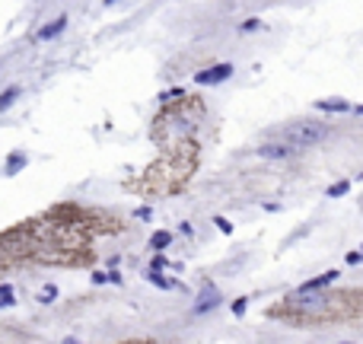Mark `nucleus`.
Wrapping results in <instances>:
<instances>
[{"label": "nucleus", "mask_w": 363, "mask_h": 344, "mask_svg": "<svg viewBox=\"0 0 363 344\" xmlns=\"http://www.w3.org/2000/svg\"><path fill=\"white\" fill-rule=\"evenodd\" d=\"M344 262H348V264H360L363 262V252H348V255H344Z\"/></svg>", "instance_id": "aec40b11"}, {"label": "nucleus", "mask_w": 363, "mask_h": 344, "mask_svg": "<svg viewBox=\"0 0 363 344\" xmlns=\"http://www.w3.org/2000/svg\"><path fill=\"white\" fill-rule=\"evenodd\" d=\"M146 280L153 284V287H160V290H176V287H182L185 290V284H178V280H172V278H166L160 268H150L146 271Z\"/></svg>", "instance_id": "6e6552de"}, {"label": "nucleus", "mask_w": 363, "mask_h": 344, "mask_svg": "<svg viewBox=\"0 0 363 344\" xmlns=\"http://www.w3.org/2000/svg\"><path fill=\"white\" fill-rule=\"evenodd\" d=\"M293 153H300L293 144H287V140H278V144H262L258 147V156L262 160H287V156H293Z\"/></svg>", "instance_id": "20e7f679"}, {"label": "nucleus", "mask_w": 363, "mask_h": 344, "mask_svg": "<svg viewBox=\"0 0 363 344\" xmlns=\"http://www.w3.org/2000/svg\"><path fill=\"white\" fill-rule=\"evenodd\" d=\"M338 278H341L338 271H334V268H328V271H322V274H318V278L306 280V284H300V290H296V294H318V290H325L328 284H334Z\"/></svg>", "instance_id": "39448f33"}, {"label": "nucleus", "mask_w": 363, "mask_h": 344, "mask_svg": "<svg viewBox=\"0 0 363 344\" xmlns=\"http://www.w3.org/2000/svg\"><path fill=\"white\" fill-rule=\"evenodd\" d=\"M246 309H248V296H239L232 303V316H246Z\"/></svg>", "instance_id": "f3484780"}, {"label": "nucleus", "mask_w": 363, "mask_h": 344, "mask_svg": "<svg viewBox=\"0 0 363 344\" xmlns=\"http://www.w3.org/2000/svg\"><path fill=\"white\" fill-rule=\"evenodd\" d=\"M92 280H96V284H121V280H124V278H121V274L118 271H106V274H92Z\"/></svg>", "instance_id": "4468645a"}, {"label": "nucleus", "mask_w": 363, "mask_h": 344, "mask_svg": "<svg viewBox=\"0 0 363 344\" xmlns=\"http://www.w3.org/2000/svg\"><path fill=\"white\" fill-rule=\"evenodd\" d=\"M0 306H13V287L10 284H0Z\"/></svg>", "instance_id": "dca6fc26"}, {"label": "nucleus", "mask_w": 363, "mask_h": 344, "mask_svg": "<svg viewBox=\"0 0 363 344\" xmlns=\"http://www.w3.org/2000/svg\"><path fill=\"white\" fill-rule=\"evenodd\" d=\"M258 16H252V20H246V22H239V32H252V29H258Z\"/></svg>", "instance_id": "a211bd4d"}, {"label": "nucleus", "mask_w": 363, "mask_h": 344, "mask_svg": "<svg viewBox=\"0 0 363 344\" xmlns=\"http://www.w3.org/2000/svg\"><path fill=\"white\" fill-rule=\"evenodd\" d=\"M290 309L296 316H306V319H325V316H332V296H325V294H296L290 300Z\"/></svg>", "instance_id": "f03ea898"}, {"label": "nucleus", "mask_w": 363, "mask_h": 344, "mask_svg": "<svg viewBox=\"0 0 363 344\" xmlns=\"http://www.w3.org/2000/svg\"><path fill=\"white\" fill-rule=\"evenodd\" d=\"M316 108L318 112H350V102L348 99H322V102H316Z\"/></svg>", "instance_id": "1a4fd4ad"}, {"label": "nucleus", "mask_w": 363, "mask_h": 344, "mask_svg": "<svg viewBox=\"0 0 363 344\" xmlns=\"http://www.w3.org/2000/svg\"><path fill=\"white\" fill-rule=\"evenodd\" d=\"M357 115H363V106H357Z\"/></svg>", "instance_id": "b1692460"}, {"label": "nucleus", "mask_w": 363, "mask_h": 344, "mask_svg": "<svg viewBox=\"0 0 363 344\" xmlns=\"http://www.w3.org/2000/svg\"><path fill=\"white\" fill-rule=\"evenodd\" d=\"M214 223H217V230H220V233H232V223H230L226 217H214Z\"/></svg>", "instance_id": "6ab92c4d"}, {"label": "nucleus", "mask_w": 363, "mask_h": 344, "mask_svg": "<svg viewBox=\"0 0 363 344\" xmlns=\"http://www.w3.org/2000/svg\"><path fill=\"white\" fill-rule=\"evenodd\" d=\"M341 344H350V341H341Z\"/></svg>", "instance_id": "a878e982"}, {"label": "nucleus", "mask_w": 363, "mask_h": 344, "mask_svg": "<svg viewBox=\"0 0 363 344\" xmlns=\"http://www.w3.org/2000/svg\"><path fill=\"white\" fill-rule=\"evenodd\" d=\"M360 182H363V172H360Z\"/></svg>", "instance_id": "393cba45"}, {"label": "nucleus", "mask_w": 363, "mask_h": 344, "mask_svg": "<svg viewBox=\"0 0 363 344\" xmlns=\"http://www.w3.org/2000/svg\"><path fill=\"white\" fill-rule=\"evenodd\" d=\"M26 160H29L26 153H13V156L6 160V176H16V172H20V169L26 166Z\"/></svg>", "instance_id": "f8f14e48"}, {"label": "nucleus", "mask_w": 363, "mask_h": 344, "mask_svg": "<svg viewBox=\"0 0 363 344\" xmlns=\"http://www.w3.org/2000/svg\"><path fill=\"white\" fill-rule=\"evenodd\" d=\"M348 192H350V182L344 178V182H334L332 188H328V198H344Z\"/></svg>", "instance_id": "ddd939ff"}, {"label": "nucleus", "mask_w": 363, "mask_h": 344, "mask_svg": "<svg viewBox=\"0 0 363 344\" xmlns=\"http://www.w3.org/2000/svg\"><path fill=\"white\" fill-rule=\"evenodd\" d=\"M172 246V233L169 230H156V233L150 236V248L153 252H162V248H169Z\"/></svg>", "instance_id": "9d476101"}, {"label": "nucleus", "mask_w": 363, "mask_h": 344, "mask_svg": "<svg viewBox=\"0 0 363 344\" xmlns=\"http://www.w3.org/2000/svg\"><path fill=\"white\" fill-rule=\"evenodd\" d=\"M360 252H363V246H360Z\"/></svg>", "instance_id": "bb28decb"}, {"label": "nucleus", "mask_w": 363, "mask_h": 344, "mask_svg": "<svg viewBox=\"0 0 363 344\" xmlns=\"http://www.w3.org/2000/svg\"><path fill=\"white\" fill-rule=\"evenodd\" d=\"M54 300H58V287H54V284H48V287L38 294V303H54Z\"/></svg>", "instance_id": "2eb2a0df"}, {"label": "nucleus", "mask_w": 363, "mask_h": 344, "mask_svg": "<svg viewBox=\"0 0 363 344\" xmlns=\"http://www.w3.org/2000/svg\"><path fill=\"white\" fill-rule=\"evenodd\" d=\"M64 29H67V16H58V20L45 22V26H42V29L36 32V42H51V38H58Z\"/></svg>", "instance_id": "423d86ee"}, {"label": "nucleus", "mask_w": 363, "mask_h": 344, "mask_svg": "<svg viewBox=\"0 0 363 344\" xmlns=\"http://www.w3.org/2000/svg\"><path fill=\"white\" fill-rule=\"evenodd\" d=\"M64 344H83V341H76V338H64Z\"/></svg>", "instance_id": "4be33fe9"}, {"label": "nucleus", "mask_w": 363, "mask_h": 344, "mask_svg": "<svg viewBox=\"0 0 363 344\" xmlns=\"http://www.w3.org/2000/svg\"><path fill=\"white\" fill-rule=\"evenodd\" d=\"M20 96H22V90H20V86H6V90L0 92V112H6V108H10Z\"/></svg>", "instance_id": "9b49d317"}, {"label": "nucleus", "mask_w": 363, "mask_h": 344, "mask_svg": "<svg viewBox=\"0 0 363 344\" xmlns=\"http://www.w3.org/2000/svg\"><path fill=\"white\" fill-rule=\"evenodd\" d=\"M112 4H118V0H106V6H112Z\"/></svg>", "instance_id": "5701e85b"}, {"label": "nucleus", "mask_w": 363, "mask_h": 344, "mask_svg": "<svg viewBox=\"0 0 363 344\" xmlns=\"http://www.w3.org/2000/svg\"><path fill=\"white\" fill-rule=\"evenodd\" d=\"M332 134V128H328L325 122H300V124H293V128H284L280 137L287 144H293L296 150L302 147H316L318 140H325V137Z\"/></svg>", "instance_id": "f257e3e1"}, {"label": "nucleus", "mask_w": 363, "mask_h": 344, "mask_svg": "<svg viewBox=\"0 0 363 344\" xmlns=\"http://www.w3.org/2000/svg\"><path fill=\"white\" fill-rule=\"evenodd\" d=\"M220 306V294L214 287H204V294L198 296V303H194V312L201 316V312H210V309H217Z\"/></svg>", "instance_id": "0eeeda50"}, {"label": "nucleus", "mask_w": 363, "mask_h": 344, "mask_svg": "<svg viewBox=\"0 0 363 344\" xmlns=\"http://www.w3.org/2000/svg\"><path fill=\"white\" fill-rule=\"evenodd\" d=\"M232 70H236L232 64H214L210 70L194 74V80L201 83V86H217V83H223V80H230V76H232Z\"/></svg>", "instance_id": "7ed1b4c3"}, {"label": "nucleus", "mask_w": 363, "mask_h": 344, "mask_svg": "<svg viewBox=\"0 0 363 344\" xmlns=\"http://www.w3.org/2000/svg\"><path fill=\"white\" fill-rule=\"evenodd\" d=\"M134 217H140V220H150V208H137V210H134Z\"/></svg>", "instance_id": "412c9836"}]
</instances>
